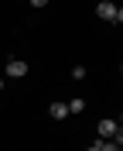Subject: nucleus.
Instances as JSON below:
<instances>
[{"instance_id": "1", "label": "nucleus", "mask_w": 123, "mask_h": 151, "mask_svg": "<svg viewBox=\"0 0 123 151\" xmlns=\"http://www.w3.org/2000/svg\"><path fill=\"white\" fill-rule=\"evenodd\" d=\"M96 14H99V17H103V21H116V24H120V21H123V10L116 7V4H109V0H103V4L96 7Z\"/></svg>"}, {"instance_id": "2", "label": "nucleus", "mask_w": 123, "mask_h": 151, "mask_svg": "<svg viewBox=\"0 0 123 151\" xmlns=\"http://www.w3.org/2000/svg\"><path fill=\"white\" fill-rule=\"evenodd\" d=\"M7 76H14V79L28 76V62H17V58H10V62H7Z\"/></svg>"}, {"instance_id": "3", "label": "nucleus", "mask_w": 123, "mask_h": 151, "mask_svg": "<svg viewBox=\"0 0 123 151\" xmlns=\"http://www.w3.org/2000/svg\"><path fill=\"white\" fill-rule=\"evenodd\" d=\"M113 134H120V127H116V120H109V117H106V120H99V137H113Z\"/></svg>"}, {"instance_id": "4", "label": "nucleus", "mask_w": 123, "mask_h": 151, "mask_svg": "<svg viewBox=\"0 0 123 151\" xmlns=\"http://www.w3.org/2000/svg\"><path fill=\"white\" fill-rule=\"evenodd\" d=\"M48 113H51L55 120H65V117H68V106H65V103H51V110H48Z\"/></svg>"}, {"instance_id": "5", "label": "nucleus", "mask_w": 123, "mask_h": 151, "mask_svg": "<svg viewBox=\"0 0 123 151\" xmlns=\"http://www.w3.org/2000/svg\"><path fill=\"white\" fill-rule=\"evenodd\" d=\"M65 106H68V113H82V110H85L82 100H72V103H65Z\"/></svg>"}, {"instance_id": "6", "label": "nucleus", "mask_w": 123, "mask_h": 151, "mask_svg": "<svg viewBox=\"0 0 123 151\" xmlns=\"http://www.w3.org/2000/svg\"><path fill=\"white\" fill-rule=\"evenodd\" d=\"M85 151H103V141H96V144H89Z\"/></svg>"}, {"instance_id": "7", "label": "nucleus", "mask_w": 123, "mask_h": 151, "mask_svg": "<svg viewBox=\"0 0 123 151\" xmlns=\"http://www.w3.org/2000/svg\"><path fill=\"white\" fill-rule=\"evenodd\" d=\"M103 151H120L116 144H109V141H103Z\"/></svg>"}, {"instance_id": "8", "label": "nucleus", "mask_w": 123, "mask_h": 151, "mask_svg": "<svg viewBox=\"0 0 123 151\" xmlns=\"http://www.w3.org/2000/svg\"><path fill=\"white\" fill-rule=\"evenodd\" d=\"M0 89H4V79H0Z\"/></svg>"}]
</instances>
